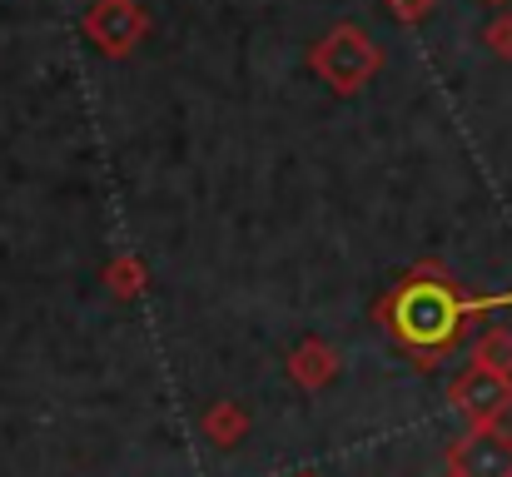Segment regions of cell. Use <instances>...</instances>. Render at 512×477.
Masks as SVG:
<instances>
[{
  "label": "cell",
  "instance_id": "ba28073f",
  "mask_svg": "<svg viewBox=\"0 0 512 477\" xmlns=\"http://www.w3.org/2000/svg\"><path fill=\"white\" fill-rule=\"evenodd\" d=\"M105 279H110L115 299H135V294H145V264H140L135 254H120V259L105 269Z\"/></svg>",
  "mask_w": 512,
  "mask_h": 477
},
{
  "label": "cell",
  "instance_id": "6da1fadb",
  "mask_svg": "<svg viewBox=\"0 0 512 477\" xmlns=\"http://www.w3.org/2000/svg\"><path fill=\"white\" fill-rule=\"evenodd\" d=\"M378 318L388 328V338L418 358V368L428 373L443 353L458 348L463 328H468V299L458 294V284L438 269V264H423L418 274H408L383 304Z\"/></svg>",
  "mask_w": 512,
  "mask_h": 477
},
{
  "label": "cell",
  "instance_id": "8992f818",
  "mask_svg": "<svg viewBox=\"0 0 512 477\" xmlns=\"http://www.w3.org/2000/svg\"><path fill=\"white\" fill-rule=\"evenodd\" d=\"M289 378L299 383V388H309V393H319V388H329L334 378H339V348H329L324 338H304L294 353H289Z\"/></svg>",
  "mask_w": 512,
  "mask_h": 477
},
{
  "label": "cell",
  "instance_id": "5b68a950",
  "mask_svg": "<svg viewBox=\"0 0 512 477\" xmlns=\"http://www.w3.org/2000/svg\"><path fill=\"white\" fill-rule=\"evenodd\" d=\"M85 30L95 35V45H100L105 55H125V50L140 40L145 15H140V5H135V0H100V5H95V15L85 20Z\"/></svg>",
  "mask_w": 512,
  "mask_h": 477
},
{
  "label": "cell",
  "instance_id": "9c48e42d",
  "mask_svg": "<svg viewBox=\"0 0 512 477\" xmlns=\"http://www.w3.org/2000/svg\"><path fill=\"white\" fill-rule=\"evenodd\" d=\"M473 363H488V368L512 373V333L508 328H488V333L473 343Z\"/></svg>",
  "mask_w": 512,
  "mask_h": 477
},
{
  "label": "cell",
  "instance_id": "277c9868",
  "mask_svg": "<svg viewBox=\"0 0 512 477\" xmlns=\"http://www.w3.org/2000/svg\"><path fill=\"white\" fill-rule=\"evenodd\" d=\"M448 477H512V433L468 428L448 453Z\"/></svg>",
  "mask_w": 512,
  "mask_h": 477
},
{
  "label": "cell",
  "instance_id": "30bf717a",
  "mask_svg": "<svg viewBox=\"0 0 512 477\" xmlns=\"http://www.w3.org/2000/svg\"><path fill=\"white\" fill-rule=\"evenodd\" d=\"M488 45H493L498 55H512V20H498V25L488 30Z\"/></svg>",
  "mask_w": 512,
  "mask_h": 477
},
{
  "label": "cell",
  "instance_id": "7a4b0ae2",
  "mask_svg": "<svg viewBox=\"0 0 512 477\" xmlns=\"http://www.w3.org/2000/svg\"><path fill=\"white\" fill-rule=\"evenodd\" d=\"M453 408L468 428H498V418L512 408V373L503 368H488V363H473L458 383H453Z\"/></svg>",
  "mask_w": 512,
  "mask_h": 477
},
{
  "label": "cell",
  "instance_id": "3957f363",
  "mask_svg": "<svg viewBox=\"0 0 512 477\" xmlns=\"http://www.w3.org/2000/svg\"><path fill=\"white\" fill-rule=\"evenodd\" d=\"M314 70H319L339 95H353V90L378 70V50H373V40H363L358 30H334V35L314 50Z\"/></svg>",
  "mask_w": 512,
  "mask_h": 477
},
{
  "label": "cell",
  "instance_id": "52a82bcc",
  "mask_svg": "<svg viewBox=\"0 0 512 477\" xmlns=\"http://www.w3.org/2000/svg\"><path fill=\"white\" fill-rule=\"evenodd\" d=\"M199 428H204V438L214 448H239V438L249 433V413L234 398H224V403H209V413L199 418Z\"/></svg>",
  "mask_w": 512,
  "mask_h": 477
}]
</instances>
